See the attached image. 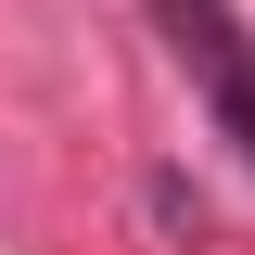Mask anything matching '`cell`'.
<instances>
[{
    "label": "cell",
    "instance_id": "obj_1",
    "mask_svg": "<svg viewBox=\"0 0 255 255\" xmlns=\"http://www.w3.org/2000/svg\"><path fill=\"white\" fill-rule=\"evenodd\" d=\"M166 13V38H179V64L204 77V102H217V128L243 140V166H255V38L230 26V0H153Z\"/></svg>",
    "mask_w": 255,
    "mask_h": 255
}]
</instances>
